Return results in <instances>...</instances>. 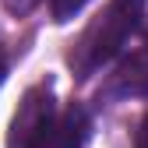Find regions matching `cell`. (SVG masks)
<instances>
[{
  "label": "cell",
  "instance_id": "6da1fadb",
  "mask_svg": "<svg viewBox=\"0 0 148 148\" xmlns=\"http://www.w3.org/2000/svg\"><path fill=\"white\" fill-rule=\"evenodd\" d=\"M145 4L148 0H109V7L88 25V32L81 35L78 49L71 53V64H74V71L81 78L95 74L106 64H113L127 49L131 35L145 21Z\"/></svg>",
  "mask_w": 148,
  "mask_h": 148
},
{
  "label": "cell",
  "instance_id": "7a4b0ae2",
  "mask_svg": "<svg viewBox=\"0 0 148 148\" xmlns=\"http://www.w3.org/2000/svg\"><path fill=\"white\" fill-rule=\"evenodd\" d=\"M92 138V116L85 106H67L60 113H53L39 134L32 138L28 148H85V141Z\"/></svg>",
  "mask_w": 148,
  "mask_h": 148
},
{
  "label": "cell",
  "instance_id": "3957f363",
  "mask_svg": "<svg viewBox=\"0 0 148 148\" xmlns=\"http://www.w3.org/2000/svg\"><path fill=\"white\" fill-rule=\"evenodd\" d=\"M53 113H57V109H53V95L46 88H32L25 95V102H21V109H18L14 123H11V148H28L32 138L39 134V127Z\"/></svg>",
  "mask_w": 148,
  "mask_h": 148
},
{
  "label": "cell",
  "instance_id": "277c9868",
  "mask_svg": "<svg viewBox=\"0 0 148 148\" xmlns=\"http://www.w3.org/2000/svg\"><path fill=\"white\" fill-rule=\"evenodd\" d=\"M109 99H134V95H148V53H138V57L123 60L116 67V74L109 78L106 88Z\"/></svg>",
  "mask_w": 148,
  "mask_h": 148
},
{
  "label": "cell",
  "instance_id": "5b68a950",
  "mask_svg": "<svg viewBox=\"0 0 148 148\" xmlns=\"http://www.w3.org/2000/svg\"><path fill=\"white\" fill-rule=\"evenodd\" d=\"M85 4H92V0H49V7H53V21H71V18H78L85 11Z\"/></svg>",
  "mask_w": 148,
  "mask_h": 148
},
{
  "label": "cell",
  "instance_id": "8992f818",
  "mask_svg": "<svg viewBox=\"0 0 148 148\" xmlns=\"http://www.w3.org/2000/svg\"><path fill=\"white\" fill-rule=\"evenodd\" d=\"M134 148H148V113H145V120L138 123V138H134Z\"/></svg>",
  "mask_w": 148,
  "mask_h": 148
},
{
  "label": "cell",
  "instance_id": "52a82bcc",
  "mask_svg": "<svg viewBox=\"0 0 148 148\" xmlns=\"http://www.w3.org/2000/svg\"><path fill=\"white\" fill-rule=\"evenodd\" d=\"M7 4H14V0H7ZM35 0H18V11H25V7H32Z\"/></svg>",
  "mask_w": 148,
  "mask_h": 148
},
{
  "label": "cell",
  "instance_id": "ba28073f",
  "mask_svg": "<svg viewBox=\"0 0 148 148\" xmlns=\"http://www.w3.org/2000/svg\"><path fill=\"white\" fill-rule=\"evenodd\" d=\"M145 53H148V42H145Z\"/></svg>",
  "mask_w": 148,
  "mask_h": 148
}]
</instances>
